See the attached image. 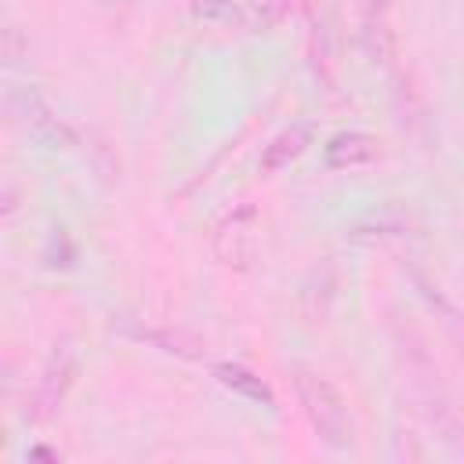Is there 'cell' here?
<instances>
[{"instance_id":"obj_1","label":"cell","mask_w":464,"mask_h":464,"mask_svg":"<svg viewBox=\"0 0 464 464\" xmlns=\"http://www.w3.org/2000/svg\"><path fill=\"white\" fill-rule=\"evenodd\" d=\"M294 388H297L301 410H304L312 431L319 435V442L330 450H348L355 442V424H352V413H348L341 388L330 377H319L312 370H297Z\"/></svg>"},{"instance_id":"obj_2","label":"cell","mask_w":464,"mask_h":464,"mask_svg":"<svg viewBox=\"0 0 464 464\" xmlns=\"http://www.w3.org/2000/svg\"><path fill=\"white\" fill-rule=\"evenodd\" d=\"M257 250H261V214L254 203H239L214 228V257L232 272H246L257 261Z\"/></svg>"},{"instance_id":"obj_3","label":"cell","mask_w":464,"mask_h":464,"mask_svg":"<svg viewBox=\"0 0 464 464\" xmlns=\"http://www.w3.org/2000/svg\"><path fill=\"white\" fill-rule=\"evenodd\" d=\"M76 370H80L76 352H72L69 344L54 348V355L47 359L44 377H40V384H36V395H33V406H36V410H33V417H51V413L65 402V392L72 388Z\"/></svg>"},{"instance_id":"obj_4","label":"cell","mask_w":464,"mask_h":464,"mask_svg":"<svg viewBox=\"0 0 464 464\" xmlns=\"http://www.w3.org/2000/svg\"><path fill=\"white\" fill-rule=\"evenodd\" d=\"M381 156V141L366 130H341L323 145V160L330 170H348V167H366Z\"/></svg>"},{"instance_id":"obj_5","label":"cell","mask_w":464,"mask_h":464,"mask_svg":"<svg viewBox=\"0 0 464 464\" xmlns=\"http://www.w3.org/2000/svg\"><path fill=\"white\" fill-rule=\"evenodd\" d=\"M214 381L221 384V388H228V392H236V395H243V399H250V402H257V406H276V392L268 388V381L265 377H257L250 366H243V362H214Z\"/></svg>"},{"instance_id":"obj_6","label":"cell","mask_w":464,"mask_h":464,"mask_svg":"<svg viewBox=\"0 0 464 464\" xmlns=\"http://www.w3.org/2000/svg\"><path fill=\"white\" fill-rule=\"evenodd\" d=\"M312 145V127L308 123H294L286 130H279L265 149H261V170L265 174H276L283 167H290L294 160H301Z\"/></svg>"},{"instance_id":"obj_7","label":"cell","mask_w":464,"mask_h":464,"mask_svg":"<svg viewBox=\"0 0 464 464\" xmlns=\"http://www.w3.org/2000/svg\"><path fill=\"white\" fill-rule=\"evenodd\" d=\"M138 341H149L152 348L167 352V355H178V359H203V344L181 330H134Z\"/></svg>"},{"instance_id":"obj_8","label":"cell","mask_w":464,"mask_h":464,"mask_svg":"<svg viewBox=\"0 0 464 464\" xmlns=\"http://www.w3.org/2000/svg\"><path fill=\"white\" fill-rule=\"evenodd\" d=\"M294 0H243V18L250 29H276L290 14Z\"/></svg>"},{"instance_id":"obj_9","label":"cell","mask_w":464,"mask_h":464,"mask_svg":"<svg viewBox=\"0 0 464 464\" xmlns=\"http://www.w3.org/2000/svg\"><path fill=\"white\" fill-rule=\"evenodd\" d=\"M188 11L203 25H228V22L239 18V11H236L232 0H188Z\"/></svg>"},{"instance_id":"obj_10","label":"cell","mask_w":464,"mask_h":464,"mask_svg":"<svg viewBox=\"0 0 464 464\" xmlns=\"http://www.w3.org/2000/svg\"><path fill=\"white\" fill-rule=\"evenodd\" d=\"M29 457H44V460H58V453H51V450H44V446H36V450H29Z\"/></svg>"}]
</instances>
